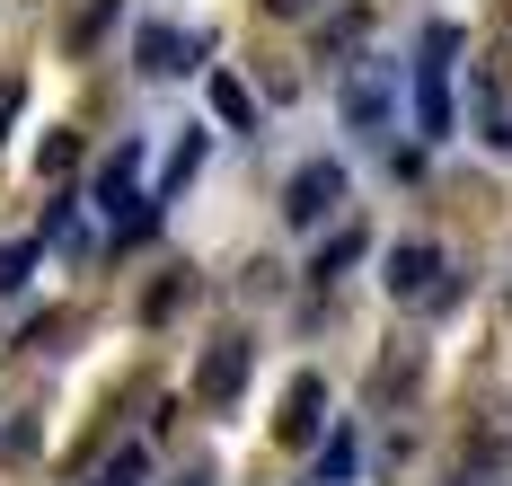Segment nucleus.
Segmentation results:
<instances>
[{"mask_svg":"<svg viewBox=\"0 0 512 486\" xmlns=\"http://www.w3.org/2000/svg\"><path fill=\"white\" fill-rule=\"evenodd\" d=\"M451 54H460V27H433L424 36V62H415V133L424 142L451 133Z\"/></svg>","mask_w":512,"mask_h":486,"instance_id":"obj_1","label":"nucleus"},{"mask_svg":"<svg viewBox=\"0 0 512 486\" xmlns=\"http://www.w3.org/2000/svg\"><path fill=\"white\" fill-rule=\"evenodd\" d=\"M389 301H415V310H433V301H451V283H442V248L433 239H407V248H389Z\"/></svg>","mask_w":512,"mask_h":486,"instance_id":"obj_2","label":"nucleus"},{"mask_svg":"<svg viewBox=\"0 0 512 486\" xmlns=\"http://www.w3.org/2000/svg\"><path fill=\"white\" fill-rule=\"evenodd\" d=\"M336 204H345V168H336V160L292 168V186H283V221H292V230H318Z\"/></svg>","mask_w":512,"mask_h":486,"instance_id":"obj_3","label":"nucleus"},{"mask_svg":"<svg viewBox=\"0 0 512 486\" xmlns=\"http://www.w3.org/2000/svg\"><path fill=\"white\" fill-rule=\"evenodd\" d=\"M389 107H398V71L389 62H371V71L345 80V124L354 133H389Z\"/></svg>","mask_w":512,"mask_h":486,"instance_id":"obj_4","label":"nucleus"},{"mask_svg":"<svg viewBox=\"0 0 512 486\" xmlns=\"http://www.w3.org/2000/svg\"><path fill=\"white\" fill-rule=\"evenodd\" d=\"M248 354H256L248 336H221L204 354V372H195V398H204V407H230V398L248 389Z\"/></svg>","mask_w":512,"mask_h":486,"instance_id":"obj_5","label":"nucleus"},{"mask_svg":"<svg viewBox=\"0 0 512 486\" xmlns=\"http://www.w3.org/2000/svg\"><path fill=\"white\" fill-rule=\"evenodd\" d=\"M318 407H327V380L301 372L292 389H283V416H274V433H283V442H309V433H318Z\"/></svg>","mask_w":512,"mask_h":486,"instance_id":"obj_6","label":"nucleus"},{"mask_svg":"<svg viewBox=\"0 0 512 486\" xmlns=\"http://www.w3.org/2000/svg\"><path fill=\"white\" fill-rule=\"evenodd\" d=\"M133 168H142V151H133V142H124V151L98 168V204H106V213H124V221L151 213V195H133Z\"/></svg>","mask_w":512,"mask_h":486,"instance_id":"obj_7","label":"nucleus"},{"mask_svg":"<svg viewBox=\"0 0 512 486\" xmlns=\"http://www.w3.org/2000/svg\"><path fill=\"white\" fill-rule=\"evenodd\" d=\"M133 54H142V71H159V80H168V71H186V54H195V36H186V27H168V18H151Z\"/></svg>","mask_w":512,"mask_h":486,"instance_id":"obj_8","label":"nucleus"},{"mask_svg":"<svg viewBox=\"0 0 512 486\" xmlns=\"http://www.w3.org/2000/svg\"><path fill=\"white\" fill-rule=\"evenodd\" d=\"M212 115H221V124H256V98L230 80V71H212Z\"/></svg>","mask_w":512,"mask_h":486,"instance_id":"obj_9","label":"nucleus"},{"mask_svg":"<svg viewBox=\"0 0 512 486\" xmlns=\"http://www.w3.org/2000/svg\"><path fill=\"white\" fill-rule=\"evenodd\" d=\"M195 168H204V133H186V142H177V160H168V177H159V195H151V204H168V195H177Z\"/></svg>","mask_w":512,"mask_h":486,"instance_id":"obj_10","label":"nucleus"},{"mask_svg":"<svg viewBox=\"0 0 512 486\" xmlns=\"http://www.w3.org/2000/svg\"><path fill=\"white\" fill-rule=\"evenodd\" d=\"M354 257H362V230H336V239L318 248V266H309V274L327 283V274H345V266H354Z\"/></svg>","mask_w":512,"mask_h":486,"instance_id":"obj_11","label":"nucleus"},{"mask_svg":"<svg viewBox=\"0 0 512 486\" xmlns=\"http://www.w3.org/2000/svg\"><path fill=\"white\" fill-rule=\"evenodd\" d=\"M36 168H45V177H71V168H80V133H45Z\"/></svg>","mask_w":512,"mask_h":486,"instance_id":"obj_12","label":"nucleus"},{"mask_svg":"<svg viewBox=\"0 0 512 486\" xmlns=\"http://www.w3.org/2000/svg\"><path fill=\"white\" fill-rule=\"evenodd\" d=\"M354 478V442H345V433H336V442H327V451H318V486H345Z\"/></svg>","mask_w":512,"mask_h":486,"instance_id":"obj_13","label":"nucleus"},{"mask_svg":"<svg viewBox=\"0 0 512 486\" xmlns=\"http://www.w3.org/2000/svg\"><path fill=\"white\" fill-rule=\"evenodd\" d=\"M36 274V239H18V248H0V292H18Z\"/></svg>","mask_w":512,"mask_h":486,"instance_id":"obj_14","label":"nucleus"},{"mask_svg":"<svg viewBox=\"0 0 512 486\" xmlns=\"http://www.w3.org/2000/svg\"><path fill=\"white\" fill-rule=\"evenodd\" d=\"M106 18H115V0H89V9L71 18V45H98V36H106Z\"/></svg>","mask_w":512,"mask_h":486,"instance_id":"obj_15","label":"nucleus"},{"mask_svg":"<svg viewBox=\"0 0 512 486\" xmlns=\"http://www.w3.org/2000/svg\"><path fill=\"white\" fill-rule=\"evenodd\" d=\"M89 486H142V451H115V460H106Z\"/></svg>","mask_w":512,"mask_h":486,"instance_id":"obj_16","label":"nucleus"},{"mask_svg":"<svg viewBox=\"0 0 512 486\" xmlns=\"http://www.w3.org/2000/svg\"><path fill=\"white\" fill-rule=\"evenodd\" d=\"M9 115H18V80H0V142H9Z\"/></svg>","mask_w":512,"mask_h":486,"instance_id":"obj_17","label":"nucleus"},{"mask_svg":"<svg viewBox=\"0 0 512 486\" xmlns=\"http://www.w3.org/2000/svg\"><path fill=\"white\" fill-rule=\"evenodd\" d=\"M265 9H274V18H301V9H318V0H265Z\"/></svg>","mask_w":512,"mask_h":486,"instance_id":"obj_18","label":"nucleus"}]
</instances>
